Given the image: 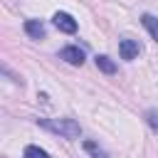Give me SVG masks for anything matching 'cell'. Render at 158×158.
Instances as JSON below:
<instances>
[{
    "label": "cell",
    "instance_id": "6da1fadb",
    "mask_svg": "<svg viewBox=\"0 0 158 158\" xmlns=\"http://www.w3.org/2000/svg\"><path fill=\"white\" fill-rule=\"evenodd\" d=\"M37 123H40L42 128L52 131V133L64 136V138H79V133H81L79 123H77L74 118H37Z\"/></svg>",
    "mask_w": 158,
    "mask_h": 158
},
{
    "label": "cell",
    "instance_id": "7a4b0ae2",
    "mask_svg": "<svg viewBox=\"0 0 158 158\" xmlns=\"http://www.w3.org/2000/svg\"><path fill=\"white\" fill-rule=\"evenodd\" d=\"M52 22H54V27H57L59 32H67V35H74V32H77V20H74L69 12H54Z\"/></svg>",
    "mask_w": 158,
    "mask_h": 158
},
{
    "label": "cell",
    "instance_id": "3957f363",
    "mask_svg": "<svg viewBox=\"0 0 158 158\" xmlns=\"http://www.w3.org/2000/svg\"><path fill=\"white\" fill-rule=\"evenodd\" d=\"M59 59H64V62H69V64H74V67H81V64H84V52H81L79 47L69 44V47H62V49H59Z\"/></svg>",
    "mask_w": 158,
    "mask_h": 158
},
{
    "label": "cell",
    "instance_id": "277c9868",
    "mask_svg": "<svg viewBox=\"0 0 158 158\" xmlns=\"http://www.w3.org/2000/svg\"><path fill=\"white\" fill-rule=\"evenodd\" d=\"M138 52H141V44H138L136 40L123 37V40L118 42V54H121V59H133V57H138Z\"/></svg>",
    "mask_w": 158,
    "mask_h": 158
},
{
    "label": "cell",
    "instance_id": "5b68a950",
    "mask_svg": "<svg viewBox=\"0 0 158 158\" xmlns=\"http://www.w3.org/2000/svg\"><path fill=\"white\" fill-rule=\"evenodd\" d=\"M25 32L32 37V40H42L44 37V25L40 20H27L25 22Z\"/></svg>",
    "mask_w": 158,
    "mask_h": 158
},
{
    "label": "cell",
    "instance_id": "8992f818",
    "mask_svg": "<svg viewBox=\"0 0 158 158\" xmlns=\"http://www.w3.org/2000/svg\"><path fill=\"white\" fill-rule=\"evenodd\" d=\"M141 22H143V27L151 32V37L158 42V17H153L151 12H146V15H141Z\"/></svg>",
    "mask_w": 158,
    "mask_h": 158
},
{
    "label": "cell",
    "instance_id": "52a82bcc",
    "mask_svg": "<svg viewBox=\"0 0 158 158\" xmlns=\"http://www.w3.org/2000/svg\"><path fill=\"white\" fill-rule=\"evenodd\" d=\"M96 67H99L104 74H114V72H116V64H114L106 54H99V57H96Z\"/></svg>",
    "mask_w": 158,
    "mask_h": 158
},
{
    "label": "cell",
    "instance_id": "ba28073f",
    "mask_svg": "<svg viewBox=\"0 0 158 158\" xmlns=\"http://www.w3.org/2000/svg\"><path fill=\"white\" fill-rule=\"evenodd\" d=\"M22 158H49V153L42 151L40 146H27L25 153H22Z\"/></svg>",
    "mask_w": 158,
    "mask_h": 158
},
{
    "label": "cell",
    "instance_id": "9c48e42d",
    "mask_svg": "<svg viewBox=\"0 0 158 158\" xmlns=\"http://www.w3.org/2000/svg\"><path fill=\"white\" fill-rule=\"evenodd\" d=\"M84 148L91 153V158H106V156H104V151H99V146H96L94 141H84Z\"/></svg>",
    "mask_w": 158,
    "mask_h": 158
},
{
    "label": "cell",
    "instance_id": "30bf717a",
    "mask_svg": "<svg viewBox=\"0 0 158 158\" xmlns=\"http://www.w3.org/2000/svg\"><path fill=\"white\" fill-rule=\"evenodd\" d=\"M146 121H148V126L158 133V111H153V109H151V111H146Z\"/></svg>",
    "mask_w": 158,
    "mask_h": 158
}]
</instances>
